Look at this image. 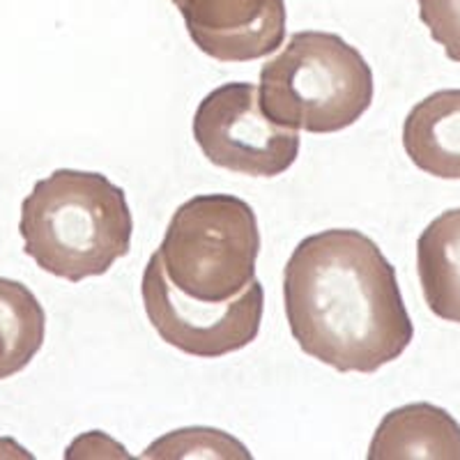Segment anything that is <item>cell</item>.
Returning <instances> with one entry per match:
<instances>
[{
    "mask_svg": "<svg viewBox=\"0 0 460 460\" xmlns=\"http://www.w3.org/2000/svg\"><path fill=\"white\" fill-rule=\"evenodd\" d=\"M194 138L209 164L237 175L277 178L297 162V129L277 125L261 106L258 85L224 84L194 113Z\"/></svg>",
    "mask_w": 460,
    "mask_h": 460,
    "instance_id": "obj_5",
    "label": "cell"
},
{
    "mask_svg": "<svg viewBox=\"0 0 460 460\" xmlns=\"http://www.w3.org/2000/svg\"><path fill=\"white\" fill-rule=\"evenodd\" d=\"M19 233L44 272L81 283L129 253L134 219L125 189L106 175L58 168L23 200Z\"/></svg>",
    "mask_w": 460,
    "mask_h": 460,
    "instance_id": "obj_2",
    "label": "cell"
},
{
    "mask_svg": "<svg viewBox=\"0 0 460 460\" xmlns=\"http://www.w3.org/2000/svg\"><path fill=\"white\" fill-rule=\"evenodd\" d=\"M419 19L447 58L460 63V0H417Z\"/></svg>",
    "mask_w": 460,
    "mask_h": 460,
    "instance_id": "obj_13",
    "label": "cell"
},
{
    "mask_svg": "<svg viewBox=\"0 0 460 460\" xmlns=\"http://www.w3.org/2000/svg\"><path fill=\"white\" fill-rule=\"evenodd\" d=\"M417 272L429 309L460 324V208L435 217L419 235Z\"/></svg>",
    "mask_w": 460,
    "mask_h": 460,
    "instance_id": "obj_10",
    "label": "cell"
},
{
    "mask_svg": "<svg viewBox=\"0 0 460 460\" xmlns=\"http://www.w3.org/2000/svg\"><path fill=\"white\" fill-rule=\"evenodd\" d=\"M143 458H242L252 454L242 442L215 429H182L152 442Z\"/></svg>",
    "mask_w": 460,
    "mask_h": 460,
    "instance_id": "obj_12",
    "label": "cell"
},
{
    "mask_svg": "<svg viewBox=\"0 0 460 460\" xmlns=\"http://www.w3.org/2000/svg\"><path fill=\"white\" fill-rule=\"evenodd\" d=\"M261 230L253 208L230 194H203L180 205L157 256L168 281L200 302H228L256 279Z\"/></svg>",
    "mask_w": 460,
    "mask_h": 460,
    "instance_id": "obj_4",
    "label": "cell"
},
{
    "mask_svg": "<svg viewBox=\"0 0 460 460\" xmlns=\"http://www.w3.org/2000/svg\"><path fill=\"white\" fill-rule=\"evenodd\" d=\"M47 314L22 281L0 277V380L22 373L42 350Z\"/></svg>",
    "mask_w": 460,
    "mask_h": 460,
    "instance_id": "obj_11",
    "label": "cell"
},
{
    "mask_svg": "<svg viewBox=\"0 0 460 460\" xmlns=\"http://www.w3.org/2000/svg\"><path fill=\"white\" fill-rule=\"evenodd\" d=\"M283 302L299 348L341 373H376L412 343L396 270L361 230L304 237L283 270Z\"/></svg>",
    "mask_w": 460,
    "mask_h": 460,
    "instance_id": "obj_1",
    "label": "cell"
},
{
    "mask_svg": "<svg viewBox=\"0 0 460 460\" xmlns=\"http://www.w3.org/2000/svg\"><path fill=\"white\" fill-rule=\"evenodd\" d=\"M191 42L219 63H252L283 47L286 0H171Z\"/></svg>",
    "mask_w": 460,
    "mask_h": 460,
    "instance_id": "obj_7",
    "label": "cell"
},
{
    "mask_svg": "<svg viewBox=\"0 0 460 460\" xmlns=\"http://www.w3.org/2000/svg\"><path fill=\"white\" fill-rule=\"evenodd\" d=\"M261 106L277 125L309 134H336L355 125L373 104V69L336 32L290 35L261 69Z\"/></svg>",
    "mask_w": 460,
    "mask_h": 460,
    "instance_id": "obj_3",
    "label": "cell"
},
{
    "mask_svg": "<svg viewBox=\"0 0 460 460\" xmlns=\"http://www.w3.org/2000/svg\"><path fill=\"white\" fill-rule=\"evenodd\" d=\"M143 306L162 341L200 359H217L253 343L261 332L265 290L253 279L244 293L228 302H200L168 281L157 252L141 281Z\"/></svg>",
    "mask_w": 460,
    "mask_h": 460,
    "instance_id": "obj_6",
    "label": "cell"
},
{
    "mask_svg": "<svg viewBox=\"0 0 460 460\" xmlns=\"http://www.w3.org/2000/svg\"><path fill=\"white\" fill-rule=\"evenodd\" d=\"M371 460H460V424L433 402H410L382 419Z\"/></svg>",
    "mask_w": 460,
    "mask_h": 460,
    "instance_id": "obj_8",
    "label": "cell"
},
{
    "mask_svg": "<svg viewBox=\"0 0 460 460\" xmlns=\"http://www.w3.org/2000/svg\"><path fill=\"white\" fill-rule=\"evenodd\" d=\"M410 162L439 180H460V88L438 90L402 122Z\"/></svg>",
    "mask_w": 460,
    "mask_h": 460,
    "instance_id": "obj_9",
    "label": "cell"
}]
</instances>
